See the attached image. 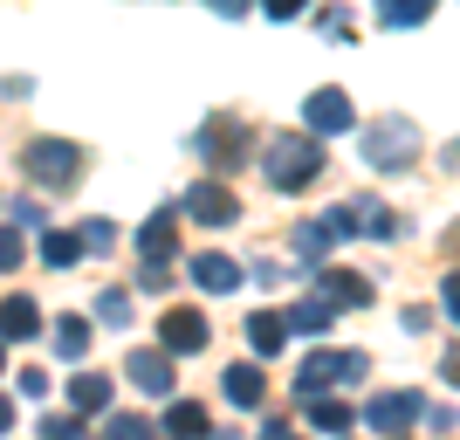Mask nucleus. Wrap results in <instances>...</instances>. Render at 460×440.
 Wrapping results in <instances>:
<instances>
[{
    "instance_id": "obj_15",
    "label": "nucleus",
    "mask_w": 460,
    "mask_h": 440,
    "mask_svg": "<svg viewBox=\"0 0 460 440\" xmlns=\"http://www.w3.org/2000/svg\"><path fill=\"white\" fill-rule=\"evenodd\" d=\"M378 14L392 21V28H405V21H426V14H433V0H378Z\"/></svg>"
},
{
    "instance_id": "obj_8",
    "label": "nucleus",
    "mask_w": 460,
    "mask_h": 440,
    "mask_svg": "<svg viewBox=\"0 0 460 440\" xmlns=\"http://www.w3.org/2000/svg\"><path fill=\"white\" fill-rule=\"evenodd\" d=\"M309 124H316V131H344V124H350L344 90H316V96H309Z\"/></svg>"
},
{
    "instance_id": "obj_16",
    "label": "nucleus",
    "mask_w": 460,
    "mask_h": 440,
    "mask_svg": "<svg viewBox=\"0 0 460 440\" xmlns=\"http://www.w3.org/2000/svg\"><path fill=\"white\" fill-rule=\"evenodd\" d=\"M83 345H90V324H83V317L56 324V351H62V358H83Z\"/></svg>"
},
{
    "instance_id": "obj_18",
    "label": "nucleus",
    "mask_w": 460,
    "mask_h": 440,
    "mask_svg": "<svg viewBox=\"0 0 460 440\" xmlns=\"http://www.w3.org/2000/svg\"><path fill=\"white\" fill-rule=\"evenodd\" d=\"M165 427H172L179 440H192V434H207V413H199V406H172V413H165Z\"/></svg>"
},
{
    "instance_id": "obj_9",
    "label": "nucleus",
    "mask_w": 460,
    "mask_h": 440,
    "mask_svg": "<svg viewBox=\"0 0 460 440\" xmlns=\"http://www.w3.org/2000/svg\"><path fill=\"white\" fill-rule=\"evenodd\" d=\"M131 379H137V392H172V364L158 351H131Z\"/></svg>"
},
{
    "instance_id": "obj_4",
    "label": "nucleus",
    "mask_w": 460,
    "mask_h": 440,
    "mask_svg": "<svg viewBox=\"0 0 460 440\" xmlns=\"http://www.w3.org/2000/svg\"><path fill=\"white\" fill-rule=\"evenodd\" d=\"M337 379H365V358H358V351H323V358L303 364V392H323V385H337Z\"/></svg>"
},
{
    "instance_id": "obj_12",
    "label": "nucleus",
    "mask_w": 460,
    "mask_h": 440,
    "mask_svg": "<svg viewBox=\"0 0 460 440\" xmlns=\"http://www.w3.org/2000/svg\"><path fill=\"white\" fill-rule=\"evenodd\" d=\"M69 400H76V413H103V406H111V379H96V372H83V379L69 385Z\"/></svg>"
},
{
    "instance_id": "obj_19",
    "label": "nucleus",
    "mask_w": 460,
    "mask_h": 440,
    "mask_svg": "<svg viewBox=\"0 0 460 440\" xmlns=\"http://www.w3.org/2000/svg\"><path fill=\"white\" fill-rule=\"evenodd\" d=\"M309 420H316V427H323V434H344V427H350V406H309Z\"/></svg>"
},
{
    "instance_id": "obj_3",
    "label": "nucleus",
    "mask_w": 460,
    "mask_h": 440,
    "mask_svg": "<svg viewBox=\"0 0 460 440\" xmlns=\"http://www.w3.org/2000/svg\"><path fill=\"white\" fill-rule=\"evenodd\" d=\"M76 166H83V152H76V145H56V138L28 145V173H35L41 186H69V179H76Z\"/></svg>"
},
{
    "instance_id": "obj_13",
    "label": "nucleus",
    "mask_w": 460,
    "mask_h": 440,
    "mask_svg": "<svg viewBox=\"0 0 460 440\" xmlns=\"http://www.w3.org/2000/svg\"><path fill=\"white\" fill-rule=\"evenodd\" d=\"M192 275H199V289H234V262H227V255H199Z\"/></svg>"
},
{
    "instance_id": "obj_7",
    "label": "nucleus",
    "mask_w": 460,
    "mask_h": 440,
    "mask_svg": "<svg viewBox=\"0 0 460 440\" xmlns=\"http://www.w3.org/2000/svg\"><path fill=\"white\" fill-rule=\"evenodd\" d=\"M365 420L378 427V434H392V427H412V420H420V400H412V392H385V400L365 406Z\"/></svg>"
},
{
    "instance_id": "obj_25",
    "label": "nucleus",
    "mask_w": 460,
    "mask_h": 440,
    "mask_svg": "<svg viewBox=\"0 0 460 440\" xmlns=\"http://www.w3.org/2000/svg\"><path fill=\"white\" fill-rule=\"evenodd\" d=\"M447 310L460 317V275H447Z\"/></svg>"
},
{
    "instance_id": "obj_6",
    "label": "nucleus",
    "mask_w": 460,
    "mask_h": 440,
    "mask_svg": "<svg viewBox=\"0 0 460 440\" xmlns=\"http://www.w3.org/2000/svg\"><path fill=\"white\" fill-rule=\"evenodd\" d=\"M186 213H192V220H207V228H227V220H234V193L227 186H192Z\"/></svg>"
},
{
    "instance_id": "obj_10",
    "label": "nucleus",
    "mask_w": 460,
    "mask_h": 440,
    "mask_svg": "<svg viewBox=\"0 0 460 440\" xmlns=\"http://www.w3.org/2000/svg\"><path fill=\"white\" fill-rule=\"evenodd\" d=\"M199 345H207V324L192 310H172L165 317V351H199Z\"/></svg>"
},
{
    "instance_id": "obj_26",
    "label": "nucleus",
    "mask_w": 460,
    "mask_h": 440,
    "mask_svg": "<svg viewBox=\"0 0 460 440\" xmlns=\"http://www.w3.org/2000/svg\"><path fill=\"white\" fill-rule=\"evenodd\" d=\"M241 7H248V0H213V14H241Z\"/></svg>"
},
{
    "instance_id": "obj_22",
    "label": "nucleus",
    "mask_w": 460,
    "mask_h": 440,
    "mask_svg": "<svg viewBox=\"0 0 460 440\" xmlns=\"http://www.w3.org/2000/svg\"><path fill=\"white\" fill-rule=\"evenodd\" d=\"M111 440H152V427H145V420H131V413H124V420H111Z\"/></svg>"
},
{
    "instance_id": "obj_20",
    "label": "nucleus",
    "mask_w": 460,
    "mask_h": 440,
    "mask_svg": "<svg viewBox=\"0 0 460 440\" xmlns=\"http://www.w3.org/2000/svg\"><path fill=\"white\" fill-rule=\"evenodd\" d=\"M76 255H83V234H49V262L56 268H69Z\"/></svg>"
},
{
    "instance_id": "obj_1",
    "label": "nucleus",
    "mask_w": 460,
    "mask_h": 440,
    "mask_svg": "<svg viewBox=\"0 0 460 440\" xmlns=\"http://www.w3.org/2000/svg\"><path fill=\"white\" fill-rule=\"evenodd\" d=\"M316 173H323V152H316L309 138H275V145H269V179H275L282 193L309 186Z\"/></svg>"
},
{
    "instance_id": "obj_17",
    "label": "nucleus",
    "mask_w": 460,
    "mask_h": 440,
    "mask_svg": "<svg viewBox=\"0 0 460 440\" xmlns=\"http://www.w3.org/2000/svg\"><path fill=\"white\" fill-rule=\"evenodd\" d=\"M35 303H21V296H7V337H35Z\"/></svg>"
},
{
    "instance_id": "obj_14",
    "label": "nucleus",
    "mask_w": 460,
    "mask_h": 440,
    "mask_svg": "<svg viewBox=\"0 0 460 440\" xmlns=\"http://www.w3.org/2000/svg\"><path fill=\"white\" fill-rule=\"evenodd\" d=\"M227 400H234V406H254V400H261V372L234 364V372H227Z\"/></svg>"
},
{
    "instance_id": "obj_5",
    "label": "nucleus",
    "mask_w": 460,
    "mask_h": 440,
    "mask_svg": "<svg viewBox=\"0 0 460 440\" xmlns=\"http://www.w3.org/2000/svg\"><path fill=\"white\" fill-rule=\"evenodd\" d=\"M241 145H248V131H241L234 117H207V131H199V152H207L213 166H227V158L241 152Z\"/></svg>"
},
{
    "instance_id": "obj_24",
    "label": "nucleus",
    "mask_w": 460,
    "mask_h": 440,
    "mask_svg": "<svg viewBox=\"0 0 460 440\" xmlns=\"http://www.w3.org/2000/svg\"><path fill=\"white\" fill-rule=\"evenodd\" d=\"M269 14H275V21H288V14H303V0H269Z\"/></svg>"
},
{
    "instance_id": "obj_21",
    "label": "nucleus",
    "mask_w": 460,
    "mask_h": 440,
    "mask_svg": "<svg viewBox=\"0 0 460 440\" xmlns=\"http://www.w3.org/2000/svg\"><path fill=\"white\" fill-rule=\"evenodd\" d=\"M254 351H282V317H254Z\"/></svg>"
},
{
    "instance_id": "obj_23",
    "label": "nucleus",
    "mask_w": 460,
    "mask_h": 440,
    "mask_svg": "<svg viewBox=\"0 0 460 440\" xmlns=\"http://www.w3.org/2000/svg\"><path fill=\"white\" fill-rule=\"evenodd\" d=\"M96 310H103V317H111V324H124V317H131V303H124V296H117V289H111V296H103V303H96Z\"/></svg>"
},
{
    "instance_id": "obj_2",
    "label": "nucleus",
    "mask_w": 460,
    "mask_h": 440,
    "mask_svg": "<svg viewBox=\"0 0 460 440\" xmlns=\"http://www.w3.org/2000/svg\"><path fill=\"white\" fill-rule=\"evenodd\" d=\"M412 145H420V138H412L405 117H385V124H371V131H365V158H371V166H405Z\"/></svg>"
},
{
    "instance_id": "obj_11",
    "label": "nucleus",
    "mask_w": 460,
    "mask_h": 440,
    "mask_svg": "<svg viewBox=\"0 0 460 440\" xmlns=\"http://www.w3.org/2000/svg\"><path fill=\"white\" fill-rule=\"evenodd\" d=\"M323 303L350 310V303H371V289L358 283V275H344V268H330V275H323Z\"/></svg>"
}]
</instances>
